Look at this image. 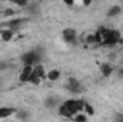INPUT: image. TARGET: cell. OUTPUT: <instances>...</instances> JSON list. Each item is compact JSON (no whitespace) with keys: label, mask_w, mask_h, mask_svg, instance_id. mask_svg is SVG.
Listing matches in <instances>:
<instances>
[{"label":"cell","mask_w":123,"mask_h":122,"mask_svg":"<svg viewBox=\"0 0 123 122\" xmlns=\"http://www.w3.org/2000/svg\"><path fill=\"white\" fill-rule=\"evenodd\" d=\"M42 55H43V53H40L39 49H37V50H29V52H26V53L22 55L20 61H22L23 65H31V66H36V65L42 63Z\"/></svg>","instance_id":"2"},{"label":"cell","mask_w":123,"mask_h":122,"mask_svg":"<svg viewBox=\"0 0 123 122\" xmlns=\"http://www.w3.org/2000/svg\"><path fill=\"white\" fill-rule=\"evenodd\" d=\"M99 70H100L102 76H105V78H109V76H112V73L115 72V68H113V65H110L109 62H105V63H100V66H99Z\"/></svg>","instance_id":"8"},{"label":"cell","mask_w":123,"mask_h":122,"mask_svg":"<svg viewBox=\"0 0 123 122\" xmlns=\"http://www.w3.org/2000/svg\"><path fill=\"white\" fill-rule=\"evenodd\" d=\"M6 1H10V3H13V4H16V6L25 7V6H27V1H29V0H6Z\"/></svg>","instance_id":"16"},{"label":"cell","mask_w":123,"mask_h":122,"mask_svg":"<svg viewBox=\"0 0 123 122\" xmlns=\"http://www.w3.org/2000/svg\"><path fill=\"white\" fill-rule=\"evenodd\" d=\"M83 111L89 115V116H93L94 115V108H93L92 105L89 103V102H85V106H83Z\"/></svg>","instance_id":"14"},{"label":"cell","mask_w":123,"mask_h":122,"mask_svg":"<svg viewBox=\"0 0 123 122\" xmlns=\"http://www.w3.org/2000/svg\"><path fill=\"white\" fill-rule=\"evenodd\" d=\"M115 119H116V121H123V115L122 114H116V115H115Z\"/></svg>","instance_id":"21"},{"label":"cell","mask_w":123,"mask_h":122,"mask_svg":"<svg viewBox=\"0 0 123 122\" xmlns=\"http://www.w3.org/2000/svg\"><path fill=\"white\" fill-rule=\"evenodd\" d=\"M3 16H4V19H7V17H13V16H16V12H14L13 9H6V10L3 12Z\"/></svg>","instance_id":"17"},{"label":"cell","mask_w":123,"mask_h":122,"mask_svg":"<svg viewBox=\"0 0 123 122\" xmlns=\"http://www.w3.org/2000/svg\"><path fill=\"white\" fill-rule=\"evenodd\" d=\"M17 109L12 108V106H0V119H7L10 118L12 115L16 114Z\"/></svg>","instance_id":"9"},{"label":"cell","mask_w":123,"mask_h":122,"mask_svg":"<svg viewBox=\"0 0 123 122\" xmlns=\"http://www.w3.org/2000/svg\"><path fill=\"white\" fill-rule=\"evenodd\" d=\"M83 106H85V101L82 99H67L59 105V115L63 118L72 119L74 114L83 111Z\"/></svg>","instance_id":"1"},{"label":"cell","mask_w":123,"mask_h":122,"mask_svg":"<svg viewBox=\"0 0 123 122\" xmlns=\"http://www.w3.org/2000/svg\"><path fill=\"white\" fill-rule=\"evenodd\" d=\"M0 81H1V78H0Z\"/></svg>","instance_id":"23"},{"label":"cell","mask_w":123,"mask_h":122,"mask_svg":"<svg viewBox=\"0 0 123 122\" xmlns=\"http://www.w3.org/2000/svg\"><path fill=\"white\" fill-rule=\"evenodd\" d=\"M63 1H64V4H67V6H73L76 0H63Z\"/></svg>","instance_id":"20"},{"label":"cell","mask_w":123,"mask_h":122,"mask_svg":"<svg viewBox=\"0 0 123 122\" xmlns=\"http://www.w3.org/2000/svg\"><path fill=\"white\" fill-rule=\"evenodd\" d=\"M23 23H25V17H16V16H13L12 19L6 20V22L3 23V27L16 32V30H19V29H20V26H22Z\"/></svg>","instance_id":"4"},{"label":"cell","mask_w":123,"mask_h":122,"mask_svg":"<svg viewBox=\"0 0 123 122\" xmlns=\"http://www.w3.org/2000/svg\"><path fill=\"white\" fill-rule=\"evenodd\" d=\"M59 78H60V70H59V69H50V70L46 73V79L50 81V82H56Z\"/></svg>","instance_id":"10"},{"label":"cell","mask_w":123,"mask_h":122,"mask_svg":"<svg viewBox=\"0 0 123 122\" xmlns=\"http://www.w3.org/2000/svg\"><path fill=\"white\" fill-rule=\"evenodd\" d=\"M66 89H67L69 92H72V93H80V92H82V85H80V82H79L76 78L70 76L69 81H67Z\"/></svg>","instance_id":"6"},{"label":"cell","mask_w":123,"mask_h":122,"mask_svg":"<svg viewBox=\"0 0 123 122\" xmlns=\"http://www.w3.org/2000/svg\"><path fill=\"white\" fill-rule=\"evenodd\" d=\"M117 76H119V78H122V79H123V68H120V69L117 70Z\"/></svg>","instance_id":"22"},{"label":"cell","mask_w":123,"mask_h":122,"mask_svg":"<svg viewBox=\"0 0 123 122\" xmlns=\"http://www.w3.org/2000/svg\"><path fill=\"white\" fill-rule=\"evenodd\" d=\"M82 4H83L85 7H87V6H90V4H92V0H83V1H82Z\"/></svg>","instance_id":"19"},{"label":"cell","mask_w":123,"mask_h":122,"mask_svg":"<svg viewBox=\"0 0 123 122\" xmlns=\"http://www.w3.org/2000/svg\"><path fill=\"white\" fill-rule=\"evenodd\" d=\"M122 13V7L120 6H112L109 10H107V17H116V16H119Z\"/></svg>","instance_id":"12"},{"label":"cell","mask_w":123,"mask_h":122,"mask_svg":"<svg viewBox=\"0 0 123 122\" xmlns=\"http://www.w3.org/2000/svg\"><path fill=\"white\" fill-rule=\"evenodd\" d=\"M31 73H33V66L31 65H23V69H22V72L19 75V81L22 83H27L31 76Z\"/></svg>","instance_id":"7"},{"label":"cell","mask_w":123,"mask_h":122,"mask_svg":"<svg viewBox=\"0 0 123 122\" xmlns=\"http://www.w3.org/2000/svg\"><path fill=\"white\" fill-rule=\"evenodd\" d=\"M14 115H16V118H17V119H22V121L29 118V114H27L26 111H16V114H14Z\"/></svg>","instance_id":"15"},{"label":"cell","mask_w":123,"mask_h":122,"mask_svg":"<svg viewBox=\"0 0 123 122\" xmlns=\"http://www.w3.org/2000/svg\"><path fill=\"white\" fill-rule=\"evenodd\" d=\"M57 103H59V101H57L55 96H49V98L44 99V106H46L47 109H55V108L57 106Z\"/></svg>","instance_id":"11"},{"label":"cell","mask_w":123,"mask_h":122,"mask_svg":"<svg viewBox=\"0 0 123 122\" xmlns=\"http://www.w3.org/2000/svg\"><path fill=\"white\" fill-rule=\"evenodd\" d=\"M9 68V63L6 61H0V70H7Z\"/></svg>","instance_id":"18"},{"label":"cell","mask_w":123,"mask_h":122,"mask_svg":"<svg viewBox=\"0 0 123 122\" xmlns=\"http://www.w3.org/2000/svg\"><path fill=\"white\" fill-rule=\"evenodd\" d=\"M62 37H63V40L66 42V43H76L77 42V33L74 29H72V27H66V29H63L62 30Z\"/></svg>","instance_id":"5"},{"label":"cell","mask_w":123,"mask_h":122,"mask_svg":"<svg viewBox=\"0 0 123 122\" xmlns=\"http://www.w3.org/2000/svg\"><path fill=\"white\" fill-rule=\"evenodd\" d=\"M122 42H123V39H122V36H120V32L112 29V30H110V34L106 36V37L102 40L100 46L112 47V46H116V45H119V43H122Z\"/></svg>","instance_id":"3"},{"label":"cell","mask_w":123,"mask_h":122,"mask_svg":"<svg viewBox=\"0 0 123 122\" xmlns=\"http://www.w3.org/2000/svg\"><path fill=\"white\" fill-rule=\"evenodd\" d=\"M87 118H89V115H87L85 111H80V112H77V114H74V115L72 116L73 121H83V122L87 121Z\"/></svg>","instance_id":"13"}]
</instances>
